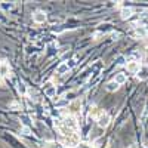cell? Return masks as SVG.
Wrapping results in <instances>:
<instances>
[{
    "mask_svg": "<svg viewBox=\"0 0 148 148\" xmlns=\"http://www.w3.org/2000/svg\"><path fill=\"white\" fill-rule=\"evenodd\" d=\"M62 144L68 148H77L80 145V135L77 132H73L71 135L62 138Z\"/></svg>",
    "mask_w": 148,
    "mask_h": 148,
    "instance_id": "obj_1",
    "label": "cell"
},
{
    "mask_svg": "<svg viewBox=\"0 0 148 148\" xmlns=\"http://www.w3.org/2000/svg\"><path fill=\"white\" fill-rule=\"evenodd\" d=\"M110 121H111V117H110V114L108 113H105V111L102 110L101 111V114L96 117V123H98V126L99 127H107L108 125H110Z\"/></svg>",
    "mask_w": 148,
    "mask_h": 148,
    "instance_id": "obj_2",
    "label": "cell"
},
{
    "mask_svg": "<svg viewBox=\"0 0 148 148\" xmlns=\"http://www.w3.org/2000/svg\"><path fill=\"white\" fill-rule=\"evenodd\" d=\"M68 111H70V116H74V114H79L82 111V102L80 99H74L70 102L68 105Z\"/></svg>",
    "mask_w": 148,
    "mask_h": 148,
    "instance_id": "obj_3",
    "label": "cell"
},
{
    "mask_svg": "<svg viewBox=\"0 0 148 148\" xmlns=\"http://www.w3.org/2000/svg\"><path fill=\"white\" fill-rule=\"evenodd\" d=\"M64 125H65L67 127H70L73 132H76V130H77V127H79L77 120L74 119L73 116H67V117H64Z\"/></svg>",
    "mask_w": 148,
    "mask_h": 148,
    "instance_id": "obj_4",
    "label": "cell"
},
{
    "mask_svg": "<svg viewBox=\"0 0 148 148\" xmlns=\"http://www.w3.org/2000/svg\"><path fill=\"white\" fill-rule=\"evenodd\" d=\"M46 19H47V15L43 10H36L33 14V21L36 24H43V22H46Z\"/></svg>",
    "mask_w": 148,
    "mask_h": 148,
    "instance_id": "obj_5",
    "label": "cell"
},
{
    "mask_svg": "<svg viewBox=\"0 0 148 148\" xmlns=\"http://www.w3.org/2000/svg\"><path fill=\"white\" fill-rule=\"evenodd\" d=\"M126 68L130 74H138V71L141 68V64L138 62V61H129V62L126 64Z\"/></svg>",
    "mask_w": 148,
    "mask_h": 148,
    "instance_id": "obj_6",
    "label": "cell"
},
{
    "mask_svg": "<svg viewBox=\"0 0 148 148\" xmlns=\"http://www.w3.org/2000/svg\"><path fill=\"white\" fill-rule=\"evenodd\" d=\"M138 80H147L148 79V65L147 64H141V68L136 74Z\"/></svg>",
    "mask_w": 148,
    "mask_h": 148,
    "instance_id": "obj_7",
    "label": "cell"
},
{
    "mask_svg": "<svg viewBox=\"0 0 148 148\" xmlns=\"http://www.w3.org/2000/svg\"><path fill=\"white\" fill-rule=\"evenodd\" d=\"M45 95L47 98H53L56 95V86L55 84H47L45 86Z\"/></svg>",
    "mask_w": 148,
    "mask_h": 148,
    "instance_id": "obj_8",
    "label": "cell"
},
{
    "mask_svg": "<svg viewBox=\"0 0 148 148\" xmlns=\"http://www.w3.org/2000/svg\"><path fill=\"white\" fill-rule=\"evenodd\" d=\"M10 73V67L8 62H0V77H6Z\"/></svg>",
    "mask_w": 148,
    "mask_h": 148,
    "instance_id": "obj_9",
    "label": "cell"
},
{
    "mask_svg": "<svg viewBox=\"0 0 148 148\" xmlns=\"http://www.w3.org/2000/svg\"><path fill=\"white\" fill-rule=\"evenodd\" d=\"M132 15H133V9H132V8H123V9L120 10L121 19H129Z\"/></svg>",
    "mask_w": 148,
    "mask_h": 148,
    "instance_id": "obj_10",
    "label": "cell"
},
{
    "mask_svg": "<svg viewBox=\"0 0 148 148\" xmlns=\"http://www.w3.org/2000/svg\"><path fill=\"white\" fill-rule=\"evenodd\" d=\"M114 82L117 84H125L127 82V77H126V74H123V73H117L116 74V77H114Z\"/></svg>",
    "mask_w": 148,
    "mask_h": 148,
    "instance_id": "obj_11",
    "label": "cell"
},
{
    "mask_svg": "<svg viewBox=\"0 0 148 148\" xmlns=\"http://www.w3.org/2000/svg\"><path fill=\"white\" fill-rule=\"evenodd\" d=\"M135 36H136V37H139V39H144V37H147V31H145V27H144V25L135 27Z\"/></svg>",
    "mask_w": 148,
    "mask_h": 148,
    "instance_id": "obj_12",
    "label": "cell"
},
{
    "mask_svg": "<svg viewBox=\"0 0 148 148\" xmlns=\"http://www.w3.org/2000/svg\"><path fill=\"white\" fill-rule=\"evenodd\" d=\"M119 88H120V84H117L114 80H111V82H108V83L105 84V89H107L108 92H116V90H119Z\"/></svg>",
    "mask_w": 148,
    "mask_h": 148,
    "instance_id": "obj_13",
    "label": "cell"
},
{
    "mask_svg": "<svg viewBox=\"0 0 148 148\" xmlns=\"http://www.w3.org/2000/svg\"><path fill=\"white\" fill-rule=\"evenodd\" d=\"M43 148H65V147H64V144H59V142H55V141H49V142L43 144Z\"/></svg>",
    "mask_w": 148,
    "mask_h": 148,
    "instance_id": "obj_14",
    "label": "cell"
},
{
    "mask_svg": "<svg viewBox=\"0 0 148 148\" xmlns=\"http://www.w3.org/2000/svg\"><path fill=\"white\" fill-rule=\"evenodd\" d=\"M70 71V67L67 62H62V64H59L58 68H56V74H67Z\"/></svg>",
    "mask_w": 148,
    "mask_h": 148,
    "instance_id": "obj_15",
    "label": "cell"
},
{
    "mask_svg": "<svg viewBox=\"0 0 148 148\" xmlns=\"http://www.w3.org/2000/svg\"><path fill=\"white\" fill-rule=\"evenodd\" d=\"M19 92H21L22 95L27 93V89H25V84H24V83H19Z\"/></svg>",
    "mask_w": 148,
    "mask_h": 148,
    "instance_id": "obj_16",
    "label": "cell"
},
{
    "mask_svg": "<svg viewBox=\"0 0 148 148\" xmlns=\"http://www.w3.org/2000/svg\"><path fill=\"white\" fill-rule=\"evenodd\" d=\"M21 132H22L24 135H30V127H27V126H22V127H21Z\"/></svg>",
    "mask_w": 148,
    "mask_h": 148,
    "instance_id": "obj_17",
    "label": "cell"
},
{
    "mask_svg": "<svg viewBox=\"0 0 148 148\" xmlns=\"http://www.w3.org/2000/svg\"><path fill=\"white\" fill-rule=\"evenodd\" d=\"M101 37H102V33H101V31H98V33H95V36H93V39H95V40H99Z\"/></svg>",
    "mask_w": 148,
    "mask_h": 148,
    "instance_id": "obj_18",
    "label": "cell"
},
{
    "mask_svg": "<svg viewBox=\"0 0 148 148\" xmlns=\"http://www.w3.org/2000/svg\"><path fill=\"white\" fill-rule=\"evenodd\" d=\"M10 108H18V104H16V102H12V104H10Z\"/></svg>",
    "mask_w": 148,
    "mask_h": 148,
    "instance_id": "obj_19",
    "label": "cell"
},
{
    "mask_svg": "<svg viewBox=\"0 0 148 148\" xmlns=\"http://www.w3.org/2000/svg\"><path fill=\"white\" fill-rule=\"evenodd\" d=\"M145 31H147V36H148V25H145Z\"/></svg>",
    "mask_w": 148,
    "mask_h": 148,
    "instance_id": "obj_20",
    "label": "cell"
},
{
    "mask_svg": "<svg viewBox=\"0 0 148 148\" xmlns=\"http://www.w3.org/2000/svg\"><path fill=\"white\" fill-rule=\"evenodd\" d=\"M130 148H136V147H130Z\"/></svg>",
    "mask_w": 148,
    "mask_h": 148,
    "instance_id": "obj_21",
    "label": "cell"
}]
</instances>
